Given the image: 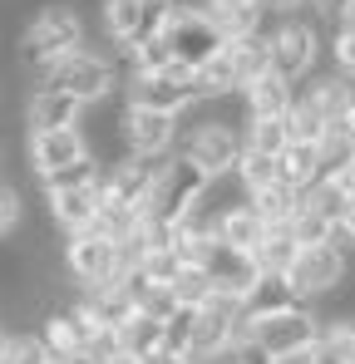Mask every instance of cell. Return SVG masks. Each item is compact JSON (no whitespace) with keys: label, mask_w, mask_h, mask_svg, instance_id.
<instances>
[{"label":"cell","mask_w":355,"mask_h":364,"mask_svg":"<svg viewBox=\"0 0 355 364\" xmlns=\"http://www.w3.org/2000/svg\"><path fill=\"white\" fill-rule=\"evenodd\" d=\"M292 237L301 246H326V242H336V222L301 192V207H296V217H292Z\"/></svg>","instance_id":"cell-27"},{"label":"cell","mask_w":355,"mask_h":364,"mask_svg":"<svg viewBox=\"0 0 355 364\" xmlns=\"http://www.w3.org/2000/svg\"><path fill=\"white\" fill-rule=\"evenodd\" d=\"M207 276H212V286L217 291H227V296H237V301H247V291L262 281V271H257V261L247 256V251H232V246L212 242L207 251H202V261H197Z\"/></svg>","instance_id":"cell-14"},{"label":"cell","mask_w":355,"mask_h":364,"mask_svg":"<svg viewBox=\"0 0 355 364\" xmlns=\"http://www.w3.org/2000/svg\"><path fill=\"white\" fill-rule=\"evenodd\" d=\"M84 104L64 89H35L25 99V128L30 133H55V128H79Z\"/></svg>","instance_id":"cell-17"},{"label":"cell","mask_w":355,"mask_h":364,"mask_svg":"<svg viewBox=\"0 0 355 364\" xmlns=\"http://www.w3.org/2000/svg\"><path fill=\"white\" fill-rule=\"evenodd\" d=\"M178 119L173 114H153V109H128L123 104V153L143 158V163H163L178 148Z\"/></svg>","instance_id":"cell-12"},{"label":"cell","mask_w":355,"mask_h":364,"mask_svg":"<svg viewBox=\"0 0 355 364\" xmlns=\"http://www.w3.org/2000/svg\"><path fill=\"white\" fill-rule=\"evenodd\" d=\"M237 99H242L247 123H252V119H287L292 104H296V84H292V79H282L277 69H267V74H257Z\"/></svg>","instance_id":"cell-15"},{"label":"cell","mask_w":355,"mask_h":364,"mask_svg":"<svg viewBox=\"0 0 355 364\" xmlns=\"http://www.w3.org/2000/svg\"><path fill=\"white\" fill-rule=\"evenodd\" d=\"M138 271H143L148 281H158V286H173L178 271H182V256H178V251H148V256L138 261Z\"/></svg>","instance_id":"cell-36"},{"label":"cell","mask_w":355,"mask_h":364,"mask_svg":"<svg viewBox=\"0 0 355 364\" xmlns=\"http://www.w3.org/2000/svg\"><path fill=\"white\" fill-rule=\"evenodd\" d=\"M346 20H355V5H351V15H346Z\"/></svg>","instance_id":"cell-48"},{"label":"cell","mask_w":355,"mask_h":364,"mask_svg":"<svg viewBox=\"0 0 355 364\" xmlns=\"http://www.w3.org/2000/svg\"><path fill=\"white\" fill-rule=\"evenodd\" d=\"M114 330H118V350L133 355V360H148V355L163 350V320L148 315V310H123Z\"/></svg>","instance_id":"cell-19"},{"label":"cell","mask_w":355,"mask_h":364,"mask_svg":"<svg viewBox=\"0 0 355 364\" xmlns=\"http://www.w3.org/2000/svg\"><path fill=\"white\" fill-rule=\"evenodd\" d=\"M5 355H10V335L0 330V364H5Z\"/></svg>","instance_id":"cell-45"},{"label":"cell","mask_w":355,"mask_h":364,"mask_svg":"<svg viewBox=\"0 0 355 364\" xmlns=\"http://www.w3.org/2000/svg\"><path fill=\"white\" fill-rule=\"evenodd\" d=\"M109 364H143V360H133V355H114Z\"/></svg>","instance_id":"cell-46"},{"label":"cell","mask_w":355,"mask_h":364,"mask_svg":"<svg viewBox=\"0 0 355 364\" xmlns=\"http://www.w3.org/2000/svg\"><path fill=\"white\" fill-rule=\"evenodd\" d=\"M89 335H94V325H89L74 305H59V310H50V315L40 320V340H45V350L59 355V360H74V355L89 345Z\"/></svg>","instance_id":"cell-18"},{"label":"cell","mask_w":355,"mask_h":364,"mask_svg":"<svg viewBox=\"0 0 355 364\" xmlns=\"http://www.w3.org/2000/svg\"><path fill=\"white\" fill-rule=\"evenodd\" d=\"M50 364H74V360H59V355H50Z\"/></svg>","instance_id":"cell-47"},{"label":"cell","mask_w":355,"mask_h":364,"mask_svg":"<svg viewBox=\"0 0 355 364\" xmlns=\"http://www.w3.org/2000/svg\"><path fill=\"white\" fill-rule=\"evenodd\" d=\"M64 271L84 286V291H104V296H114L118 281H123V271H128V256H123V246L109 242L104 232H74L69 242H64Z\"/></svg>","instance_id":"cell-4"},{"label":"cell","mask_w":355,"mask_h":364,"mask_svg":"<svg viewBox=\"0 0 355 364\" xmlns=\"http://www.w3.org/2000/svg\"><path fill=\"white\" fill-rule=\"evenodd\" d=\"M207 10H242V5H262V0H202Z\"/></svg>","instance_id":"cell-44"},{"label":"cell","mask_w":355,"mask_h":364,"mask_svg":"<svg viewBox=\"0 0 355 364\" xmlns=\"http://www.w3.org/2000/svg\"><path fill=\"white\" fill-rule=\"evenodd\" d=\"M282 182L296 192H311L316 182L326 178V158H321V143H287L282 148Z\"/></svg>","instance_id":"cell-20"},{"label":"cell","mask_w":355,"mask_h":364,"mask_svg":"<svg viewBox=\"0 0 355 364\" xmlns=\"http://www.w3.org/2000/svg\"><path fill=\"white\" fill-rule=\"evenodd\" d=\"M321 340L346 364H355V315H326L321 320Z\"/></svg>","instance_id":"cell-35"},{"label":"cell","mask_w":355,"mask_h":364,"mask_svg":"<svg viewBox=\"0 0 355 364\" xmlns=\"http://www.w3.org/2000/svg\"><path fill=\"white\" fill-rule=\"evenodd\" d=\"M99 182H104V163L89 153V158H79L74 168L50 173V178H45V192H59V187H99Z\"/></svg>","instance_id":"cell-33"},{"label":"cell","mask_w":355,"mask_h":364,"mask_svg":"<svg viewBox=\"0 0 355 364\" xmlns=\"http://www.w3.org/2000/svg\"><path fill=\"white\" fill-rule=\"evenodd\" d=\"M306 99L321 109V119L326 123H336L346 109H351V99H355V79H346V74H316L311 79V89H306Z\"/></svg>","instance_id":"cell-22"},{"label":"cell","mask_w":355,"mask_h":364,"mask_svg":"<svg viewBox=\"0 0 355 364\" xmlns=\"http://www.w3.org/2000/svg\"><path fill=\"white\" fill-rule=\"evenodd\" d=\"M168 163V158H163ZM163 163H143V158H123L114 168H104V182H99V197L104 207H123V212H148L153 207V187H158V168Z\"/></svg>","instance_id":"cell-11"},{"label":"cell","mask_w":355,"mask_h":364,"mask_svg":"<svg viewBox=\"0 0 355 364\" xmlns=\"http://www.w3.org/2000/svg\"><path fill=\"white\" fill-rule=\"evenodd\" d=\"M168 291H173L178 305H192V310H197V305H207V296H212L217 286H212V276H207L202 266H182V271H178V281L168 286Z\"/></svg>","instance_id":"cell-31"},{"label":"cell","mask_w":355,"mask_h":364,"mask_svg":"<svg viewBox=\"0 0 355 364\" xmlns=\"http://www.w3.org/2000/svg\"><path fill=\"white\" fill-rule=\"evenodd\" d=\"M262 5H267L272 15H282V20H287V15H296V10H301L306 0H262Z\"/></svg>","instance_id":"cell-42"},{"label":"cell","mask_w":355,"mask_h":364,"mask_svg":"<svg viewBox=\"0 0 355 364\" xmlns=\"http://www.w3.org/2000/svg\"><path fill=\"white\" fill-rule=\"evenodd\" d=\"M326 182H336L346 197H355V158H351V163H341V168H336V173H331Z\"/></svg>","instance_id":"cell-39"},{"label":"cell","mask_w":355,"mask_h":364,"mask_svg":"<svg viewBox=\"0 0 355 364\" xmlns=\"http://www.w3.org/2000/svg\"><path fill=\"white\" fill-rule=\"evenodd\" d=\"M296 301V291L287 286V276H262L252 291H247V301H242V315L247 320H262V315H277V310H292Z\"/></svg>","instance_id":"cell-23"},{"label":"cell","mask_w":355,"mask_h":364,"mask_svg":"<svg viewBox=\"0 0 355 364\" xmlns=\"http://www.w3.org/2000/svg\"><path fill=\"white\" fill-rule=\"evenodd\" d=\"M20 217H25V207H20V192H15L10 182H0V237H10V232L20 227Z\"/></svg>","instance_id":"cell-38"},{"label":"cell","mask_w":355,"mask_h":364,"mask_svg":"<svg viewBox=\"0 0 355 364\" xmlns=\"http://www.w3.org/2000/svg\"><path fill=\"white\" fill-rule=\"evenodd\" d=\"M296 251H301V242L292 237V227H272L267 232V242L252 251V261H257V271L262 276H287L296 261Z\"/></svg>","instance_id":"cell-24"},{"label":"cell","mask_w":355,"mask_h":364,"mask_svg":"<svg viewBox=\"0 0 355 364\" xmlns=\"http://www.w3.org/2000/svg\"><path fill=\"white\" fill-rule=\"evenodd\" d=\"M192 330H197V310H192V305H178L173 315L163 320V350L192 360Z\"/></svg>","instance_id":"cell-30"},{"label":"cell","mask_w":355,"mask_h":364,"mask_svg":"<svg viewBox=\"0 0 355 364\" xmlns=\"http://www.w3.org/2000/svg\"><path fill=\"white\" fill-rule=\"evenodd\" d=\"M267 55H272V69L282 79H292V84L311 79L316 74V60H321V25L287 15L277 30H267Z\"/></svg>","instance_id":"cell-8"},{"label":"cell","mask_w":355,"mask_h":364,"mask_svg":"<svg viewBox=\"0 0 355 364\" xmlns=\"http://www.w3.org/2000/svg\"><path fill=\"white\" fill-rule=\"evenodd\" d=\"M45 202H50V222H55L64 237L89 232L99 222V207H104L99 187H59V192H45Z\"/></svg>","instance_id":"cell-16"},{"label":"cell","mask_w":355,"mask_h":364,"mask_svg":"<svg viewBox=\"0 0 355 364\" xmlns=\"http://www.w3.org/2000/svg\"><path fill=\"white\" fill-rule=\"evenodd\" d=\"M35 89H64V94H74V99L89 109V104L114 99L118 89H123V79H118L114 60H104V55H94V50H74V55H64V60L45 64V69L35 74Z\"/></svg>","instance_id":"cell-3"},{"label":"cell","mask_w":355,"mask_h":364,"mask_svg":"<svg viewBox=\"0 0 355 364\" xmlns=\"http://www.w3.org/2000/svg\"><path fill=\"white\" fill-rule=\"evenodd\" d=\"M222 109V99H212V104H192L187 114V138H182V153L192 158V163H202L212 178H222V173H232L237 158H242V148H247V123H232L227 114H217Z\"/></svg>","instance_id":"cell-1"},{"label":"cell","mask_w":355,"mask_h":364,"mask_svg":"<svg viewBox=\"0 0 355 364\" xmlns=\"http://www.w3.org/2000/svg\"><path fill=\"white\" fill-rule=\"evenodd\" d=\"M247 143L262 148V153H272V158H282V148L292 143V123L287 119H252L247 123Z\"/></svg>","instance_id":"cell-32"},{"label":"cell","mask_w":355,"mask_h":364,"mask_svg":"<svg viewBox=\"0 0 355 364\" xmlns=\"http://www.w3.org/2000/svg\"><path fill=\"white\" fill-rule=\"evenodd\" d=\"M355 0H316V10H321V20H346L351 15Z\"/></svg>","instance_id":"cell-40"},{"label":"cell","mask_w":355,"mask_h":364,"mask_svg":"<svg viewBox=\"0 0 355 364\" xmlns=\"http://www.w3.org/2000/svg\"><path fill=\"white\" fill-rule=\"evenodd\" d=\"M346 276H351V251L326 242V246H301L296 251L292 271H287V286L296 291L301 305H321L326 296H336L346 286Z\"/></svg>","instance_id":"cell-7"},{"label":"cell","mask_w":355,"mask_h":364,"mask_svg":"<svg viewBox=\"0 0 355 364\" xmlns=\"http://www.w3.org/2000/svg\"><path fill=\"white\" fill-rule=\"evenodd\" d=\"M5 364H50V350L40 335H10V355Z\"/></svg>","instance_id":"cell-37"},{"label":"cell","mask_w":355,"mask_h":364,"mask_svg":"<svg viewBox=\"0 0 355 364\" xmlns=\"http://www.w3.org/2000/svg\"><path fill=\"white\" fill-rule=\"evenodd\" d=\"M15 50H20V64L35 69V74H40L45 64H55V60H64V55H74V50H84V20H79V10H74L69 0L40 5L35 20L20 30Z\"/></svg>","instance_id":"cell-2"},{"label":"cell","mask_w":355,"mask_h":364,"mask_svg":"<svg viewBox=\"0 0 355 364\" xmlns=\"http://www.w3.org/2000/svg\"><path fill=\"white\" fill-rule=\"evenodd\" d=\"M252 207L262 212V222H267V227H292L296 207H301V192H296V187H287V182H277V187L252 192Z\"/></svg>","instance_id":"cell-26"},{"label":"cell","mask_w":355,"mask_h":364,"mask_svg":"<svg viewBox=\"0 0 355 364\" xmlns=\"http://www.w3.org/2000/svg\"><path fill=\"white\" fill-rule=\"evenodd\" d=\"M143 364H192L187 355H173V350H158V355H148Z\"/></svg>","instance_id":"cell-43"},{"label":"cell","mask_w":355,"mask_h":364,"mask_svg":"<svg viewBox=\"0 0 355 364\" xmlns=\"http://www.w3.org/2000/svg\"><path fill=\"white\" fill-rule=\"evenodd\" d=\"M326 55H331V69L355 79V20H336L331 40H326Z\"/></svg>","instance_id":"cell-34"},{"label":"cell","mask_w":355,"mask_h":364,"mask_svg":"<svg viewBox=\"0 0 355 364\" xmlns=\"http://www.w3.org/2000/svg\"><path fill=\"white\" fill-rule=\"evenodd\" d=\"M232 173H237V182L247 187V197H252V192H262V187H277V182H282V163H277L272 153H262V148H252V143H247Z\"/></svg>","instance_id":"cell-25"},{"label":"cell","mask_w":355,"mask_h":364,"mask_svg":"<svg viewBox=\"0 0 355 364\" xmlns=\"http://www.w3.org/2000/svg\"><path fill=\"white\" fill-rule=\"evenodd\" d=\"M267 232H272V227L262 222V212H257L252 202L232 207V212H227V217L217 222V242H222V246H232V251H247V256H252L257 246L267 242Z\"/></svg>","instance_id":"cell-21"},{"label":"cell","mask_w":355,"mask_h":364,"mask_svg":"<svg viewBox=\"0 0 355 364\" xmlns=\"http://www.w3.org/2000/svg\"><path fill=\"white\" fill-rule=\"evenodd\" d=\"M222 364H272V360H267L262 350H252V345H242V350H237V355H227Z\"/></svg>","instance_id":"cell-41"},{"label":"cell","mask_w":355,"mask_h":364,"mask_svg":"<svg viewBox=\"0 0 355 364\" xmlns=\"http://www.w3.org/2000/svg\"><path fill=\"white\" fill-rule=\"evenodd\" d=\"M287 123H292V143H321V138H326V119H321V109H316L306 94H296Z\"/></svg>","instance_id":"cell-29"},{"label":"cell","mask_w":355,"mask_h":364,"mask_svg":"<svg viewBox=\"0 0 355 364\" xmlns=\"http://www.w3.org/2000/svg\"><path fill=\"white\" fill-rule=\"evenodd\" d=\"M321 340V315L311 305H292L262 320H247V345L262 350L267 360H296Z\"/></svg>","instance_id":"cell-5"},{"label":"cell","mask_w":355,"mask_h":364,"mask_svg":"<svg viewBox=\"0 0 355 364\" xmlns=\"http://www.w3.org/2000/svg\"><path fill=\"white\" fill-rule=\"evenodd\" d=\"M207 182L212 173L202 168V163H192L187 153H173L163 168H158V187H153V217H168V222H182L197 202H202V192H207Z\"/></svg>","instance_id":"cell-9"},{"label":"cell","mask_w":355,"mask_h":364,"mask_svg":"<svg viewBox=\"0 0 355 364\" xmlns=\"http://www.w3.org/2000/svg\"><path fill=\"white\" fill-rule=\"evenodd\" d=\"M30 168H35V178L45 182L50 173L59 168H74L79 158H89V138H84V128H55V133H30Z\"/></svg>","instance_id":"cell-13"},{"label":"cell","mask_w":355,"mask_h":364,"mask_svg":"<svg viewBox=\"0 0 355 364\" xmlns=\"http://www.w3.org/2000/svg\"><path fill=\"white\" fill-rule=\"evenodd\" d=\"M138 10L143 0H104L99 5V25L114 45H133V30H138Z\"/></svg>","instance_id":"cell-28"},{"label":"cell","mask_w":355,"mask_h":364,"mask_svg":"<svg viewBox=\"0 0 355 364\" xmlns=\"http://www.w3.org/2000/svg\"><path fill=\"white\" fill-rule=\"evenodd\" d=\"M123 104L128 109H153V114H173L182 119L197 94H192V74L187 69H168V74H138L123 84Z\"/></svg>","instance_id":"cell-10"},{"label":"cell","mask_w":355,"mask_h":364,"mask_svg":"<svg viewBox=\"0 0 355 364\" xmlns=\"http://www.w3.org/2000/svg\"><path fill=\"white\" fill-rule=\"evenodd\" d=\"M163 40H168V50H173V64L187 69V74L202 69V64L227 45L217 15H212L207 5H192V0H178V10H173V20H168V30H163Z\"/></svg>","instance_id":"cell-6"}]
</instances>
